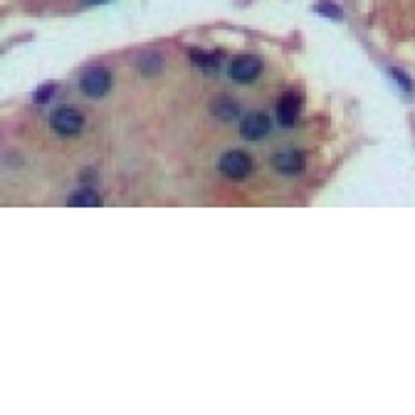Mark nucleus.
Segmentation results:
<instances>
[{
    "label": "nucleus",
    "mask_w": 415,
    "mask_h": 415,
    "mask_svg": "<svg viewBox=\"0 0 415 415\" xmlns=\"http://www.w3.org/2000/svg\"><path fill=\"white\" fill-rule=\"evenodd\" d=\"M80 87L87 97H104L112 87V75H109L104 67H90V70L82 75L80 80Z\"/></svg>",
    "instance_id": "nucleus-1"
},
{
    "label": "nucleus",
    "mask_w": 415,
    "mask_h": 415,
    "mask_svg": "<svg viewBox=\"0 0 415 415\" xmlns=\"http://www.w3.org/2000/svg\"><path fill=\"white\" fill-rule=\"evenodd\" d=\"M220 171L232 180H242L250 176L252 171V158L245 151H227L220 158Z\"/></svg>",
    "instance_id": "nucleus-2"
},
{
    "label": "nucleus",
    "mask_w": 415,
    "mask_h": 415,
    "mask_svg": "<svg viewBox=\"0 0 415 415\" xmlns=\"http://www.w3.org/2000/svg\"><path fill=\"white\" fill-rule=\"evenodd\" d=\"M82 124H85L82 114L72 107H62L52 114V129H55L57 134H62V136H72V134H77L82 129Z\"/></svg>",
    "instance_id": "nucleus-3"
},
{
    "label": "nucleus",
    "mask_w": 415,
    "mask_h": 415,
    "mask_svg": "<svg viewBox=\"0 0 415 415\" xmlns=\"http://www.w3.org/2000/svg\"><path fill=\"white\" fill-rule=\"evenodd\" d=\"M259 70H262V62L257 60V57L252 55H240L232 60V67H230V75L235 82H250L255 80L259 75Z\"/></svg>",
    "instance_id": "nucleus-4"
},
{
    "label": "nucleus",
    "mask_w": 415,
    "mask_h": 415,
    "mask_svg": "<svg viewBox=\"0 0 415 415\" xmlns=\"http://www.w3.org/2000/svg\"><path fill=\"white\" fill-rule=\"evenodd\" d=\"M299 112H302V99L297 95H284L277 104V119L282 126H292L297 124Z\"/></svg>",
    "instance_id": "nucleus-5"
},
{
    "label": "nucleus",
    "mask_w": 415,
    "mask_h": 415,
    "mask_svg": "<svg viewBox=\"0 0 415 415\" xmlns=\"http://www.w3.org/2000/svg\"><path fill=\"white\" fill-rule=\"evenodd\" d=\"M240 131L245 139L257 141V139H262L264 134L269 131V119L264 117V114H247L245 122H242V126H240Z\"/></svg>",
    "instance_id": "nucleus-6"
},
{
    "label": "nucleus",
    "mask_w": 415,
    "mask_h": 415,
    "mask_svg": "<svg viewBox=\"0 0 415 415\" xmlns=\"http://www.w3.org/2000/svg\"><path fill=\"white\" fill-rule=\"evenodd\" d=\"M272 166H274V171H279V173H284V176L299 173V171L304 168V156L299 151H284V153L274 156Z\"/></svg>",
    "instance_id": "nucleus-7"
},
{
    "label": "nucleus",
    "mask_w": 415,
    "mask_h": 415,
    "mask_svg": "<svg viewBox=\"0 0 415 415\" xmlns=\"http://www.w3.org/2000/svg\"><path fill=\"white\" fill-rule=\"evenodd\" d=\"M70 205H77V208H97V205H102V200H99V195L95 193V190H80V193H75L70 200H67Z\"/></svg>",
    "instance_id": "nucleus-8"
},
{
    "label": "nucleus",
    "mask_w": 415,
    "mask_h": 415,
    "mask_svg": "<svg viewBox=\"0 0 415 415\" xmlns=\"http://www.w3.org/2000/svg\"><path fill=\"white\" fill-rule=\"evenodd\" d=\"M212 112H215V117L220 119H232L237 117V104L230 102V99H215V104H212Z\"/></svg>",
    "instance_id": "nucleus-9"
},
{
    "label": "nucleus",
    "mask_w": 415,
    "mask_h": 415,
    "mask_svg": "<svg viewBox=\"0 0 415 415\" xmlns=\"http://www.w3.org/2000/svg\"><path fill=\"white\" fill-rule=\"evenodd\" d=\"M190 60H193V65L205 67V70H212V67L220 65V62H217V55H208V52H200V50L190 52Z\"/></svg>",
    "instance_id": "nucleus-10"
},
{
    "label": "nucleus",
    "mask_w": 415,
    "mask_h": 415,
    "mask_svg": "<svg viewBox=\"0 0 415 415\" xmlns=\"http://www.w3.org/2000/svg\"><path fill=\"white\" fill-rule=\"evenodd\" d=\"M55 92H57V85H55V82H50V85L40 87V90L35 92V102H40V104L50 102V99H52V95H55Z\"/></svg>",
    "instance_id": "nucleus-11"
},
{
    "label": "nucleus",
    "mask_w": 415,
    "mask_h": 415,
    "mask_svg": "<svg viewBox=\"0 0 415 415\" xmlns=\"http://www.w3.org/2000/svg\"><path fill=\"white\" fill-rule=\"evenodd\" d=\"M316 10H319L321 15H329V18H341V10L336 8V5H326V3H321Z\"/></svg>",
    "instance_id": "nucleus-12"
},
{
    "label": "nucleus",
    "mask_w": 415,
    "mask_h": 415,
    "mask_svg": "<svg viewBox=\"0 0 415 415\" xmlns=\"http://www.w3.org/2000/svg\"><path fill=\"white\" fill-rule=\"evenodd\" d=\"M391 77H396V80H398V85H401L403 87V90H411V85H408V77L406 75H401V72H398V70H391Z\"/></svg>",
    "instance_id": "nucleus-13"
},
{
    "label": "nucleus",
    "mask_w": 415,
    "mask_h": 415,
    "mask_svg": "<svg viewBox=\"0 0 415 415\" xmlns=\"http://www.w3.org/2000/svg\"><path fill=\"white\" fill-rule=\"evenodd\" d=\"M85 3H104V0H85Z\"/></svg>",
    "instance_id": "nucleus-14"
}]
</instances>
